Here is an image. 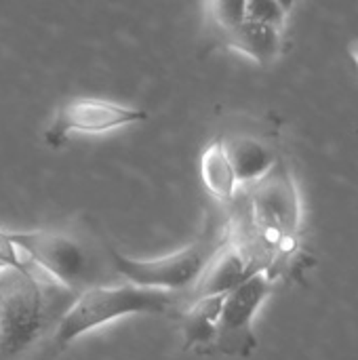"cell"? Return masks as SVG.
Here are the masks:
<instances>
[{
	"instance_id": "obj_15",
	"label": "cell",
	"mask_w": 358,
	"mask_h": 360,
	"mask_svg": "<svg viewBox=\"0 0 358 360\" xmlns=\"http://www.w3.org/2000/svg\"><path fill=\"white\" fill-rule=\"evenodd\" d=\"M348 53H350L352 61L357 63V68H358V40H352V42H350V49H348Z\"/></svg>"
},
{
	"instance_id": "obj_2",
	"label": "cell",
	"mask_w": 358,
	"mask_h": 360,
	"mask_svg": "<svg viewBox=\"0 0 358 360\" xmlns=\"http://www.w3.org/2000/svg\"><path fill=\"white\" fill-rule=\"evenodd\" d=\"M38 268H6L0 272V360H17L46 327L49 302Z\"/></svg>"
},
{
	"instance_id": "obj_14",
	"label": "cell",
	"mask_w": 358,
	"mask_h": 360,
	"mask_svg": "<svg viewBox=\"0 0 358 360\" xmlns=\"http://www.w3.org/2000/svg\"><path fill=\"white\" fill-rule=\"evenodd\" d=\"M287 17H289V13L276 0H247L245 19L270 23V25H276V27L285 30Z\"/></svg>"
},
{
	"instance_id": "obj_11",
	"label": "cell",
	"mask_w": 358,
	"mask_h": 360,
	"mask_svg": "<svg viewBox=\"0 0 358 360\" xmlns=\"http://www.w3.org/2000/svg\"><path fill=\"white\" fill-rule=\"evenodd\" d=\"M200 177L205 190L219 202H230L238 192V179L226 156L222 141H211L200 156Z\"/></svg>"
},
{
	"instance_id": "obj_7",
	"label": "cell",
	"mask_w": 358,
	"mask_h": 360,
	"mask_svg": "<svg viewBox=\"0 0 358 360\" xmlns=\"http://www.w3.org/2000/svg\"><path fill=\"white\" fill-rule=\"evenodd\" d=\"M114 268L127 276L131 285L146 289H162V291H181L194 287L209 255L200 245H192L173 255H165L160 259H129L118 251H110Z\"/></svg>"
},
{
	"instance_id": "obj_9",
	"label": "cell",
	"mask_w": 358,
	"mask_h": 360,
	"mask_svg": "<svg viewBox=\"0 0 358 360\" xmlns=\"http://www.w3.org/2000/svg\"><path fill=\"white\" fill-rule=\"evenodd\" d=\"M219 141L234 169L238 186H253L279 162L274 150L255 135L236 133V135H226Z\"/></svg>"
},
{
	"instance_id": "obj_1",
	"label": "cell",
	"mask_w": 358,
	"mask_h": 360,
	"mask_svg": "<svg viewBox=\"0 0 358 360\" xmlns=\"http://www.w3.org/2000/svg\"><path fill=\"white\" fill-rule=\"evenodd\" d=\"M177 306L171 291L146 289L137 285L122 287H93L80 293V297L61 316L55 329V346L65 348L84 333H91L116 319L131 314H165Z\"/></svg>"
},
{
	"instance_id": "obj_3",
	"label": "cell",
	"mask_w": 358,
	"mask_h": 360,
	"mask_svg": "<svg viewBox=\"0 0 358 360\" xmlns=\"http://www.w3.org/2000/svg\"><path fill=\"white\" fill-rule=\"evenodd\" d=\"M251 213L257 230L274 243L289 240L302 224L300 190L281 162H276L260 181L253 184Z\"/></svg>"
},
{
	"instance_id": "obj_6",
	"label": "cell",
	"mask_w": 358,
	"mask_h": 360,
	"mask_svg": "<svg viewBox=\"0 0 358 360\" xmlns=\"http://www.w3.org/2000/svg\"><path fill=\"white\" fill-rule=\"evenodd\" d=\"M270 278L264 270L251 274L238 287L228 291L222 302L215 342L228 354H247L253 346V319L270 293Z\"/></svg>"
},
{
	"instance_id": "obj_16",
	"label": "cell",
	"mask_w": 358,
	"mask_h": 360,
	"mask_svg": "<svg viewBox=\"0 0 358 360\" xmlns=\"http://www.w3.org/2000/svg\"><path fill=\"white\" fill-rule=\"evenodd\" d=\"M276 2H279L287 13H291V11H293V6L298 4V0H276Z\"/></svg>"
},
{
	"instance_id": "obj_13",
	"label": "cell",
	"mask_w": 358,
	"mask_h": 360,
	"mask_svg": "<svg viewBox=\"0 0 358 360\" xmlns=\"http://www.w3.org/2000/svg\"><path fill=\"white\" fill-rule=\"evenodd\" d=\"M209 19L226 34L245 19L247 0H205Z\"/></svg>"
},
{
	"instance_id": "obj_12",
	"label": "cell",
	"mask_w": 358,
	"mask_h": 360,
	"mask_svg": "<svg viewBox=\"0 0 358 360\" xmlns=\"http://www.w3.org/2000/svg\"><path fill=\"white\" fill-rule=\"evenodd\" d=\"M222 302L224 295H207V297H196V302L190 306L184 319V338L188 348L209 344L215 340Z\"/></svg>"
},
{
	"instance_id": "obj_4",
	"label": "cell",
	"mask_w": 358,
	"mask_h": 360,
	"mask_svg": "<svg viewBox=\"0 0 358 360\" xmlns=\"http://www.w3.org/2000/svg\"><path fill=\"white\" fill-rule=\"evenodd\" d=\"M148 114L137 108H127L110 99L76 97L59 105L44 139L51 148H59L70 135H106L131 124L146 122Z\"/></svg>"
},
{
	"instance_id": "obj_5",
	"label": "cell",
	"mask_w": 358,
	"mask_h": 360,
	"mask_svg": "<svg viewBox=\"0 0 358 360\" xmlns=\"http://www.w3.org/2000/svg\"><path fill=\"white\" fill-rule=\"evenodd\" d=\"M8 238L40 272L65 289H78L89 281V255L74 238L49 230L8 234Z\"/></svg>"
},
{
	"instance_id": "obj_8",
	"label": "cell",
	"mask_w": 358,
	"mask_h": 360,
	"mask_svg": "<svg viewBox=\"0 0 358 360\" xmlns=\"http://www.w3.org/2000/svg\"><path fill=\"white\" fill-rule=\"evenodd\" d=\"M262 268L255 266V257L238 243L230 240L219 247L205 264L194 289L196 297L207 295H226L251 274L260 272Z\"/></svg>"
},
{
	"instance_id": "obj_10",
	"label": "cell",
	"mask_w": 358,
	"mask_h": 360,
	"mask_svg": "<svg viewBox=\"0 0 358 360\" xmlns=\"http://www.w3.org/2000/svg\"><path fill=\"white\" fill-rule=\"evenodd\" d=\"M224 36H226V44L232 51L249 57L260 65L272 63L283 49V30L253 19H243L236 27H232Z\"/></svg>"
}]
</instances>
